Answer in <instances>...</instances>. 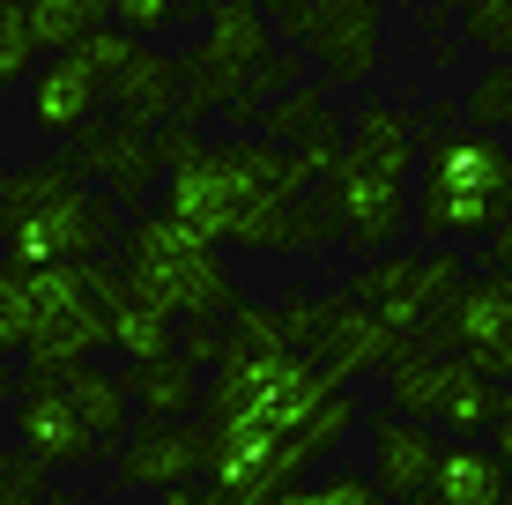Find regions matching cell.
Segmentation results:
<instances>
[{"mask_svg":"<svg viewBox=\"0 0 512 505\" xmlns=\"http://www.w3.org/2000/svg\"><path fill=\"white\" fill-rule=\"evenodd\" d=\"M127 238V208L75 164H23L0 179V260H104Z\"/></svg>","mask_w":512,"mask_h":505,"instance_id":"cell-1","label":"cell"},{"mask_svg":"<svg viewBox=\"0 0 512 505\" xmlns=\"http://www.w3.org/2000/svg\"><path fill=\"white\" fill-rule=\"evenodd\" d=\"M512 208V149L490 127H446L423 149L416 179V231L423 238H490Z\"/></svg>","mask_w":512,"mask_h":505,"instance_id":"cell-2","label":"cell"},{"mask_svg":"<svg viewBox=\"0 0 512 505\" xmlns=\"http://www.w3.org/2000/svg\"><path fill=\"white\" fill-rule=\"evenodd\" d=\"M119 268H127V283L156 312H171V320H216V312L238 305V283H231V268L216 260V246L186 238L164 208H156V216H127Z\"/></svg>","mask_w":512,"mask_h":505,"instance_id":"cell-3","label":"cell"},{"mask_svg":"<svg viewBox=\"0 0 512 505\" xmlns=\"http://www.w3.org/2000/svg\"><path fill=\"white\" fill-rule=\"evenodd\" d=\"M0 305L15 312L23 350L45 364H75L104 350V312L75 260H0Z\"/></svg>","mask_w":512,"mask_h":505,"instance_id":"cell-4","label":"cell"},{"mask_svg":"<svg viewBox=\"0 0 512 505\" xmlns=\"http://www.w3.org/2000/svg\"><path fill=\"white\" fill-rule=\"evenodd\" d=\"M342 379L327 372L312 350H223V364L201 387V416L231 424V416H260V424L290 431L297 416H312Z\"/></svg>","mask_w":512,"mask_h":505,"instance_id":"cell-5","label":"cell"},{"mask_svg":"<svg viewBox=\"0 0 512 505\" xmlns=\"http://www.w3.org/2000/svg\"><path fill=\"white\" fill-rule=\"evenodd\" d=\"M208 38L186 52V104L179 119H201L216 112V104H238L245 90H253V75L275 60L268 52V8L260 0H208Z\"/></svg>","mask_w":512,"mask_h":505,"instance_id":"cell-6","label":"cell"},{"mask_svg":"<svg viewBox=\"0 0 512 505\" xmlns=\"http://www.w3.org/2000/svg\"><path fill=\"white\" fill-rule=\"evenodd\" d=\"M409 342H423V350H461L483 379L505 387L512 379V275H498V268L468 275Z\"/></svg>","mask_w":512,"mask_h":505,"instance_id":"cell-7","label":"cell"},{"mask_svg":"<svg viewBox=\"0 0 512 505\" xmlns=\"http://www.w3.org/2000/svg\"><path fill=\"white\" fill-rule=\"evenodd\" d=\"M461 283H468L461 253H379V260H364V268L349 275V298H364L372 312H386L401 335H416Z\"/></svg>","mask_w":512,"mask_h":505,"instance_id":"cell-8","label":"cell"},{"mask_svg":"<svg viewBox=\"0 0 512 505\" xmlns=\"http://www.w3.org/2000/svg\"><path fill=\"white\" fill-rule=\"evenodd\" d=\"M15 431H23L15 446H23V454H38L52 476H60V468H90V461H97L90 424H82V409L67 402L60 364H45V357L23 364V387H15Z\"/></svg>","mask_w":512,"mask_h":505,"instance_id":"cell-9","label":"cell"},{"mask_svg":"<svg viewBox=\"0 0 512 505\" xmlns=\"http://www.w3.org/2000/svg\"><path fill=\"white\" fill-rule=\"evenodd\" d=\"M401 342H409V335H401L386 312H372L364 298H349V290H334V298H320V320H312V342H305V350L320 357L342 387H357L364 372H394Z\"/></svg>","mask_w":512,"mask_h":505,"instance_id":"cell-10","label":"cell"},{"mask_svg":"<svg viewBox=\"0 0 512 505\" xmlns=\"http://www.w3.org/2000/svg\"><path fill=\"white\" fill-rule=\"evenodd\" d=\"M67 164L82 171V179H97L104 194L119 208H134L141 194H156V134L134 127V119H90V127L67 142Z\"/></svg>","mask_w":512,"mask_h":505,"instance_id":"cell-11","label":"cell"},{"mask_svg":"<svg viewBox=\"0 0 512 505\" xmlns=\"http://www.w3.org/2000/svg\"><path fill=\"white\" fill-rule=\"evenodd\" d=\"M364 439H372V483L394 505H431V483H438V461H446V439H438L431 424H416V416L401 409H379L372 424H364Z\"/></svg>","mask_w":512,"mask_h":505,"instance_id":"cell-12","label":"cell"},{"mask_svg":"<svg viewBox=\"0 0 512 505\" xmlns=\"http://www.w3.org/2000/svg\"><path fill=\"white\" fill-rule=\"evenodd\" d=\"M327 208H334V231L357 253H386L409 231V179H379V171L342 164L327 179Z\"/></svg>","mask_w":512,"mask_h":505,"instance_id":"cell-13","label":"cell"},{"mask_svg":"<svg viewBox=\"0 0 512 505\" xmlns=\"http://www.w3.org/2000/svg\"><path fill=\"white\" fill-rule=\"evenodd\" d=\"M82 275H90V298L104 312V350H119L127 364L179 350V320L141 298V290L127 283V268H112V260H82Z\"/></svg>","mask_w":512,"mask_h":505,"instance_id":"cell-14","label":"cell"},{"mask_svg":"<svg viewBox=\"0 0 512 505\" xmlns=\"http://www.w3.org/2000/svg\"><path fill=\"white\" fill-rule=\"evenodd\" d=\"M297 45H305L334 82H372L379 45H386V15L372 0H312V23H305Z\"/></svg>","mask_w":512,"mask_h":505,"instance_id":"cell-15","label":"cell"},{"mask_svg":"<svg viewBox=\"0 0 512 505\" xmlns=\"http://www.w3.org/2000/svg\"><path fill=\"white\" fill-rule=\"evenodd\" d=\"M208 476V424H164L141 416L119 446V491H171V483Z\"/></svg>","mask_w":512,"mask_h":505,"instance_id":"cell-16","label":"cell"},{"mask_svg":"<svg viewBox=\"0 0 512 505\" xmlns=\"http://www.w3.org/2000/svg\"><path fill=\"white\" fill-rule=\"evenodd\" d=\"M97 104H104V75L82 60L75 45H67V52H45V60H38V75H30V127H38V134H52V142H75V134L97 119Z\"/></svg>","mask_w":512,"mask_h":505,"instance_id":"cell-17","label":"cell"},{"mask_svg":"<svg viewBox=\"0 0 512 505\" xmlns=\"http://www.w3.org/2000/svg\"><path fill=\"white\" fill-rule=\"evenodd\" d=\"M104 97H112V112L134 119V127H171V119H179V104H186V60L141 45L134 60L104 82Z\"/></svg>","mask_w":512,"mask_h":505,"instance_id":"cell-18","label":"cell"},{"mask_svg":"<svg viewBox=\"0 0 512 505\" xmlns=\"http://www.w3.org/2000/svg\"><path fill=\"white\" fill-rule=\"evenodd\" d=\"M357 424H364L357 387H334L312 416H297V424L282 431V446H275V476H282V491H290V483H305V476H320L327 454H334V446H342Z\"/></svg>","mask_w":512,"mask_h":505,"instance_id":"cell-19","label":"cell"},{"mask_svg":"<svg viewBox=\"0 0 512 505\" xmlns=\"http://www.w3.org/2000/svg\"><path fill=\"white\" fill-rule=\"evenodd\" d=\"M60 387H67V402L82 409V424H90L97 454L127 446V431L141 424V416H134V394H127V379H119V372H104L97 357H75V364H60Z\"/></svg>","mask_w":512,"mask_h":505,"instance_id":"cell-20","label":"cell"},{"mask_svg":"<svg viewBox=\"0 0 512 505\" xmlns=\"http://www.w3.org/2000/svg\"><path fill=\"white\" fill-rule=\"evenodd\" d=\"M431 505H512V468L498 461V446L446 439V461H438Z\"/></svg>","mask_w":512,"mask_h":505,"instance_id":"cell-21","label":"cell"},{"mask_svg":"<svg viewBox=\"0 0 512 505\" xmlns=\"http://www.w3.org/2000/svg\"><path fill=\"white\" fill-rule=\"evenodd\" d=\"M423 134L409 112H394V104H364L357 119H349V164L357 171H379V179H409Z\"/></svg>","mask_w":512,"mask_h":505,"instance_id":"cell-22","label":"cell"},{"mask_svg":"<svg viewBox=\"0 0 512 505\" xmlns=\"http://www.w3.org/2000/svg\"><path fill=\"white\" fill-rule=\"evenodd\" d=\"M127 394H134V409L141 416H164V424H186L193 409H201V364H186L179 350H164V357H141V364H127Z\"/></svg>","mask_w":512,"mask_h":505,"instance_id":"cell-23","label":"cell"},{"mask_svg":"<svg viewBox=\"0 0 512 505\" xmlns=\"http://www.w3.org/2000/svg\"><path fill=\"white\" fill-rule=\"evenodd\" d=\"M268 142H282V149H297V142H312V134H327L334 127V112H327V90L320 82H290L282 97H268L260 104V119H253Z\"/></svg>","mask_w":512,"mask_h":505,"instance_id":"cell-24","label":"cell"},{"mask_svg":"<svg viewBox=\"0 0 512 505\" xmlns=\"http://www.w3.org/2000/svg\"><path fill=\"white\" fill-rule=\"evenodd\" d=\"M23 15H30L45 52H67V45L90 38V30L112 23V0H23Z\"/></svg>","mask_w":512,"mask_h":505,"instance_id":"cell-25","label":"cell"},{"mask_svg":"<svg viewBox=\"0 0 512 505\" xmlns=\"http://www.w3.org/2000/svg\"><path fill=\"white\" fill-rule=\"evenodd\" d=\"M505 402H512V394L498 387V379H483V372L468 364V372H461V387H453V394H446V409H438V431H453V439H475V431H498Z\"/></svg>","mask_w":512,"mask_h":505,"instance_id":"cell-26","label":"cell"},{"mask_svg":"<svg viewBox=\"0 0 512 505\" xmlns=\"http://www.w3.org/2000/svg\"><path fill=\"white\" fill-rule=\"evenodd\" d=\"M275 505H394V498H386L372 476H357V468H320V476L290 483Z\"/></svg>","mask_w":512,"mask_h":505,"instance_id":"cell-27","label":"cell"},{"mask_svg":"<svg viewBox=\"0 0 512 505\" xmlns=\"http://www.w3.org/2000/svg\"><path fill=\"white\" fill-rule=\"evenodd\" d=\"M38 60H45V45H38V30H30L23 0H15V8H0V90L30 82V75H38Z\"/></svg>","mask_w":512,"mask_h":505,"instance_id":"cell-28","label":"cell"},{"mask_svg":"<svg viewBox=\"0 0 512 505\" xmlns=\"http://www.w3.org/2000/svg\"><path fill=\"white\" fill-rule=\"evenodd\" d=\"M0 505H67V498L52 491V468L38 454L8 446V454H0Z\"/></svg>","mask_w":512,"mask_h":505,"instance_id":"cell-29","label":"cell"},{"mask_svg":"<svg viewBox=\"0 0 512 505\" xmlns=\"http://www.w3.org/2000/svg\"><path fill=\"white\" fill-rule=\"evenodd\" d=\"M468 127H490V134H512V60L483 67L468 82Z\"/></svg>","mask_w":512,"mask_h":505,"instance_id":"cell-30","label":"cell"},{"mask_svg":"<svg viewBox=\"0 0 512 505\" xmlns=\"http://www.w3.org/2000/svg\"><path fill=\"white\" fill-rule=\"evenodd\" d=\"M231 350H297L290 327H282V305L238 298V305H231Z\"/></svg>","mask_w":512,"mask_h":505,"instance_id":"cell-31","label":"cell"},{"mask_svg":"<svg viewBox=\"0 0 512 505\" xmlns=\"http://www.w3.org/2000/svg\"><path fill=\"white\" fill-rule=\"evenodd\" d=\"M223 350H231V312H216V320H186V335H179L186 364H208V372H216Z\"/></svg>","mask_w":512,"mask_h":505,"instance_id":"cell-32","label":"cell"},{"mask_svg":"<svg viewBox=\"0 0 512 505\" xmlns=\"http://www.w3.org/2000/svg\"><path fill=\"white\" fill-rule=\"evenodd\" d=\"M112 23L127 30V38H156V30H179L186 15L171 8V0H112Z\"/></svg>","mask_w":512,"mask_h":505,"instance_id":"cell-33","label":"cell"},{"mask_svg":"<svg viewBox=\"0 0 512 505\" xmlns=\"http://www.w3.org/2000/svg\"><path fill=\"white\" fill-rule=\"evenodd\" d=\"M75 52H82V60H90V67H97V75H104V82H112V75H119V67H127V60H134V52H141V38H127V30H119V23H104V30H90V38H82Z\"/></svg>","mask_w":512,"mask_h":505,"instance_id":"cell-34","label":"cell"},{"mask_svg":"<svg viewBox=\"0 0 512 505\" xmlns=\"http://www.w3.org/2000/svg\"><path fill=\"white\" fill-rule=\"evenodd\" d=\"M461 30H468V45L512 60V0H498V8H483V15H461Z\"/></svg>","mask_w":512,"mask_h":505,"instance_id":"cell-35","label":"cell"},{"mask_svg":"<svg viewBox=\"0 0 512 505\" xmlns=\"http://www.w3.org/2000/svg\"><path fill=\"white\" fill-rule=\"evenodd\" d=\"M483 268H498V275H512V208L498 216V231L483 238Z\"/></svg>","mask_w":512,"mask_h":505,"instance_id":"cell-36","label":"cell"},{"mask_svg":"<svg viewBox=\"0 0 512 505\" xmlns=\"http://www.w3.org/2000/svg\"><path fill=\"white\" fill-rule=\"evenodd\" d=\"M201 505H260V498H245V491H223V483H201Z\"/></svg>","mask_w":512,"mask_h":505,"instance_id":"cell-37","label":"cell"},{"mask_svg":"<svg viewBox=\"0 0 512 505\" xmlns=\"http://www.w3.org/2000/svg\"><path fill=\"white\" fill-rule=\"evenodd\" d=\"M490 446H498V461L512 468V402H505V416H498V431H490Z\"/></svg>","mask_w":512,"mask_h":505,"instance_id":"cell-38","label":"cell"},{"mask_svg":"<svg viewBox=\"0 0 512 505\" xmlns=\"http://www.w3.org/2000/svg\"><path fill=\"white\" fill-rule=\"evenodd\" d=\"M8 350H23V335H15V312L0 305V357H8Z\"/></svg>","mask_w":512,"mask_h":505,"instance_id":"cell-39","label":"cell"},{"mask_svg":"<svg viewBox=\"0 0 512 505\" xmlns=\"http://www.w3.org/2000/svg\"><path fill=\"white\" fill-rule=\"evenodd\" d=\"M15 387H23V372H15V364L0 357V402H15Z\"/></svg>","mask_w":512,"mask_h":505,"instance_id":"cell-40","label":"cell"},{"mask_svg":"<svg viewBox=\"0 0 512 505\" xmlns=\"http://www.w3.org/2000/svg\"><path fill=\"white\" fill-rule=\"evenodd\" d=\"M164 505H201V491H193V483H171V491H164Z\"/></svg>","mask_w":512,"mask_h":505,"instance_id":"cell-41","label":"cell"},{"mask_svg":"<svg viewBox=\"0 0 512 505\" xmlns=\"http://www.w3.org/2000/svg\"><path fill=\"white\" fill-rule=\"evenodd\" d=\"M453 8H461V15H483V8H498V0H453Z\"/></svg>","mask_w":512,"mask_h":505,"instance_id":"cell-42","label":"cell"},{"mask_svg":"<svg viewBox=\"0 0 512 505\" xmlns=\"http://www.w3.org/2000/svg\"><path fill=\"white\" fill-rule=\"evenodd\" d=\"M171 8H179V15H201V8H208V0H171Z\"/></svg>","mask_w":512,"mask_h":505,"instance_id":"cell-43","label":"cell"},{"mask_svg":"<svg viewBox=\"0 0 512 505\" xmlns=\"http://www.w3.org/2000/svg\"><path fill=\"white\" fill-rule=\"evenodd\" d=\"M0 8H15V0H0Z\"/></svg>","mask_w":512,"mask_h":505,"instance_id":"cell-44","label":"cell"},{"mask_svg":"<svg viewBox=\"0 0 512 505\" xmlns=\"http://www.w3.org/2000/svg\"><path fill=\"white\" fill-rule=\"evenodd\" d=\"M0 179H8V171H0Z\"/></svg>","mask_w":512,"mask_h":505,"instance_id":"cell-45","label":"cell"}]
</instances>
